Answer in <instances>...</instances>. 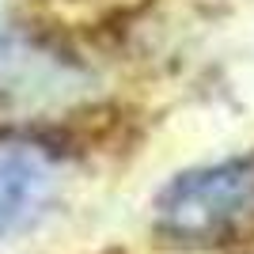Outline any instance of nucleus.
Listing matches in <instances>:
<instances>
[{"label": "nucleus", "instance_id": "2", "mask_svg": "<svg viewBox=\"0 0 254 254\" xmlns=\"http://www.w3.org/2000/svg\"><path fill=\"white\" fill-rule=\"evenodd\" d=\"M50 186V167L34 152L0 148V235L31 220L42 209Z\"/></svg>", "mask_w": 254, "mask_h": 254}, {"label": "nucleus", "instance_id": "1", "mask_svg": "<svg viewBox=\"0 0 254 254\" xmlns=\"http://www.w3.org/2000/svg\"><path fill=\"white\" fill-rule=\"evenodd\" d=\"M163 228L186 243H232L254 232V159L186 175L159 205Z\"/></svg>", "mask_w": 254, "mask_h": 254}]
</instances>
